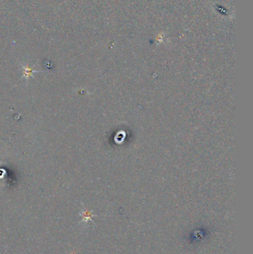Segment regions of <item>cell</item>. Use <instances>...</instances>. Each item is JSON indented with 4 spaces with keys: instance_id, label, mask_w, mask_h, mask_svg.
Listing matches in <instances>:
<instances>
[{
    "instance_id": "6da1fadb",
    "label": "cell",
    "mask_w": 253,
    "mask_h": 254,
    "mask_svg": "<svg viewBox=\"0 0 253 254\" xmlns=\"http://www.w3.org/2000/svg\"><path fill=\"white\" fill-rule=\"evenodd\" d=\"M22 69H23V76L25 77L26 78H29L30 77H31L33 73H34V71H36L34 70L33 68H31V66H28V65H26V66H23Z\"/></svg>"
}]
</instances>
